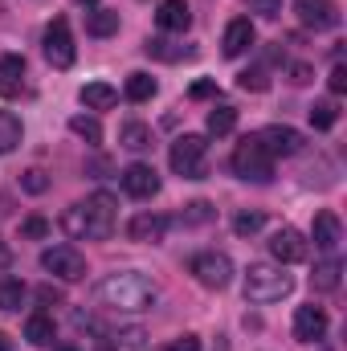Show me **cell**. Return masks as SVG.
Returning <instances> with one entry per match:
<instances>
[{
	"mask_svg": "<svg viewBox=\"0 0 347 351\" xmlns=\"http://www.w3.org/2000/svg\"><path fill=\"white\" fill-rule=\"evenodd\" d=\"M8 262H12V254H8V245H4V237H0V269H4Z\"/></svg>",
	"mask_w": 347,
	"mask_h": 351,
	"instance_id": "42",
	"label": "cell"
},
{
	"mask_svg": "<svg viewBox=\"0 0 347 351\" xmlns=\"http://www.w3.org/2000/svg\"><path fill=\"white\" fill-rule=\"evenodd\" d=\"M335 123H339V102L335 98H323V102L311 106V127L315 131H331Z\"/></svg>",
	"mask_w": 347,
	"mask_h": 351,
	"instance_id": "26",
	"label": "cell"
},
{
	"mask_svg": "<svg viewBox=\"0 0 347 351\" xmlns=\"http://www.w3.org/2000/svg\"><path fill=\"white\" fill-rule=\"evenodd\" d=\"M45 233H49V221H45V217H29V221L21 225V237H29V241H41Z\"/></svg>",
	"mask_w": 347,
	"mask_h": 351,
	"instance_id": "35",
	"label": "cell"
},
{
	"mask_svg": "<svg viewBox=\"0 0 347 351\" xmlns=\"http://www.w3.org/2000/svg\"><path fill=\"white\" fill-rule=\"evenodd\" d=\"M70 131H74L78 139H86V143H102V127H98V119H90V114H74V119H70Z\"/></svg>",
	"mask_w": 347,
	"mask_h": 351,
	"instance_id": "30",
	"label": "cell"
},
{
	"mask_svg": "<svg viewBox=\"0 0 347 351\" xmlns=\"http://www.w3.org/2000/svg\"><path fill=\"white\" fill-rule=\"evenodd\" d=\"M21 139H25V127H21V119H16L12 110H0V156L16 152V147H21Z\"/></svg>",
	"mask_w": 347,
	"mask_h": 351,
	"instance_id": "20",
	"label": "cell"
},
{
	"mask_svg": "<svg viewBox=\"0 0 347 351\" xmlns=\"http://www.w3.org/2000/svg\"><path fill=\"white\" fill-rule=\"evenodd\" d=\"M21 90H25V58L21 53H4L0 58V94L16 98Z\"/></svg>",
	"mask_w": 347,
	"mask_h": 351,
	"instance_id": "17",
	"label": "cell"
},
{
	"mask_svg": "<svg viewBox=\"0 0 347 351\" xmlns=\"http://www.w3.org/2000/svg\"><path fill=\"white\" fill-rule=\"evenodd\" d=\"M86 33L90 37H110V33H119V12H115V8H94V12H86Z\"/></svg>",
	"mask_w": 347,
	"mask_h": 351,
	"instance_id": "22",
	"label": "cell"
},
{
	"mask_svg": "<svg viewBox=\"0 0 347 351\" xmlns=\"http://www.w3.org/2000/svg\"><path fill=\"white\" fill-rule=\"evenodd\" d=\"M327 335V311L323 306H298L294 311V339L298 343H319Z\"/></svg>",
	"mask_w": 347,
	"mask_h": 351,
	"instance_id": "12",
	"label": "cell"
},
{
	"mask_svg": "<svg viewBox=\"0 0 347 351\" xmlns=\"http://www.w3.org/2000/svg\"><path fill=\"white\" fill-rule=\"evenodd\" d=\"M270 258L278 265H294L307 258V237L298 233V229H290V225H282L274 237H270Z\"/></svg>",
	"mask_w": 347,
	"mask_h": 351,
	"instance_id": "10",
	"label": "cell"
},
{
	"mask_svg": "<svg viewBox=\"0 0 347 351\" xmlns=\"http://www.w3.org/2000/svg\"><path fill=\"white\" fill-rule=\"evenodd\" d=\"M78 4H98V0H78Z\"/></svg>",
	"mask_w": 347,
	"mask_h": 351,
	"instance_id": "45",
	"label": "cell"
},
{
	"mask_svg": "<svg viewBox=\"0 0 347 351\" xmlns=\"http://www.w3.org/2000/svg\"><path fill=\"white\" fill-rule=\"evenodd\" d=\"M123 192L135 196V200H152V196L160 192V172H156L152 164H131V168L123 172Z\"/></svg>",
	"mask_w": 347,
	"mask_h": 351,
	"instance_id": "13",
	"label": "cell"
},
{
	"mask_svg": "<svg viewBox=\"0 0 347 351\" xmlns=\"http://www.w3.org/2000/svg\"><path fill=\"white\" fill-rule=\"evenodd\" d=\"M25 282L21 278H0V311H21V302H25Z\"/></svg>",
	"mask_w": 347,
	"mask_h": 351,
	"instance_id": "28",
	"label": "cell"
},
{
	"mask_svg": "<svg viewBox=\"0 0 347 351\" xmlns=\"http://www.w3.org/2000/svg\"><path fill=\"white\" fill-rule=\"evenodd\" d=\"M233 172L241 176V180H254V184H270L274 180V156L265 152V143H261L258 135H246L237 147H233Z\"/></svg>",
	"mask_w": 347,
	"mask_h": 351,
	"instance_id": "4",
	"label": "cell"
},
{
	"mask_svg": "<svg viewBox=\"0 0 347 351\" xmlns=\"http://www.w3.org/2000/svg\"><path fill=\"white\" fill-rule=\"evenodd\" d=\"M294 12H298V21H302L307 29H315V33H327V29L339 25V4H335V0H294Z\"/></svg>",
	"mask_w": 347,
	"mask_h": 351,
	"instance_id": "9",
	"label": "cell"
},
{
	"mask_svg": "<svg viewBox=\"0 0 347 351\" xmlns=\"http://www.w3.org/2000/svg\"><path fill=\"white\" fill-rule=\"evenodd\" d=\"M41 269H49L62 282H82L86 278V258L74 245H53V250L41 254Z\"/></svg>",
	"mask_w": 347,
	"mask_h": 351,
	"instance_id": "8",
	"label": "cell"
},
{
	"mask_svg": "<svg viewBox=\"0 0 347 351\" xmlns=\"http://www.w3.org/2000/svg\"><path fill=\"white\" fill-rule=\"evenodd\" d=\"M204 127H208V135L221 139V135H229V131L237 127V110H233V106H213L208 119H204Z\"/></svg>",
	"mask_w": 347,
	"mask_h": 351,
	"instance_id": "27",
	"label": "cell"
},
{
	"mask_svg": "<svg viewBox=\"0 0 347 351\" xmlns=\"http://www.w3.org/2000/svg\"><path fill=\"white\" fill-rule=\"evenodd\" d=\"M45 62L53 66V70H70L74 66V58H78V49H74V33H70V21L66 16H58L49 29H45Z\"/></svg>",
	"mask_w": 347,
	"mask_h": 351,
	"instance_id": "6",
	"label": "cell"
},
{
	"mask_svg": "<svg viewBox=\"0 0 347 351\" xmlns=\"http://www.w3.org/2000/svg\"><path fill=\"white\" fill-rule=\"evenodd\" d=\"M37 302L41 306H58L62 302V290L58 286H37Z\"/></svg>",
	"mask_w": 347,
	"mask_h": 351,
	"instance_id": "38",
	"label": "cell"
},
{
	"mask_svg": "<svg viewBox=\"0 0 347 351\" xmlns=\"http://www.w3.org/2000/svg\"><path fill=\"white\" fill-rule=\"evenodd\" d=\"M21 188H25V192H33V196H37V192H45V188H49V176L41 172V168H29V172L21 176Z\"/></svg>",
	"mask_w": 347,
	"mask_h": 351,
	"instance_id": "34",
	"label": "cell"
},
{
	"mask_svg": "<svg viewBox=\"0 0 347 351\" xmlns=\"http://www.w3.org/2000/svg\"><path fill=\"white\" fill-rule=\"evenodd\" d=\"M254 41H258V33H254L250 16H237V21H229V29H225V41H221V49H225V58H241L246 49H254Z\"/></svg>",
	"mask_w": 347,
	"mask_h": 351,
	"instance_id": "16",
	"label": "cell"
},
{
	"mask_svg": "<svg viewBox=\"0 0 347 351\" xmlns=\"http://www.w3.org/2000/svg\"><path fill=\"white\" fill-rule=\"evenodd\" d=\"M192 278L200 282V286H208V290H225L229 282H233V262L225 258V254H217V250H208V254H196L192 262Z\"/></svg>",
	"mask_w": 347,
	"mask_h": 351,
	"instance_id": "7",
	"label": "cell"
},
{
	"mask_svg": "<svg viewBox=\"0 0 347 351\" xmlns=\"http://www.w3.org/2000/svg\"><path fill=\"white\" fill-rule=\"evenodd\" d=\"M339 274H344L339 258H327V262L315 265V274H311V286H315V290H323V294H331V290H339Z\"/></svg>",
	"mask_w": 347,
	"mask_h": 351,
	"instance_id": "21",
	"label": "cell"
},
{
	"mask_svg": "<svg viewBox=\"0 0 347 351\" xmlns=\"http://www.w3.org/2000/svg\"><path fill=\"white\" fill-rule=\"evenodd\" d=\"M53 351H78V348H74V343H58Z\"/></svg>",
	"mask_w": 347,
	"mask_h": 351,
	"instance_id": "44",
	"label": "cell"
},
{
	"mask_svg": "<svg viewBox=\"0 0 347 351\" xmlns=\"http://www.w3.org/2000/svg\"><path fill=\"white\" fill-rule=\"evenodd\" d=\"M115 225H119V200L110 192H94L62 213V229L74 241H106Z\"/></svg>",
	"mask_w": 347,
	"mask_h": 351,
	"instance_id": "1",
	"label": "cell"
},
{
	"mask_svg": "<svg viewBox=\"0 0 347 351\" xmlns=\"http://www.w3.org/2000/svg\"><path fill=\"white\" fill-rule=\"evenodd\" d=\"M180 221H184V225H204V221H213V204H208V200H192V204L180 213Z\"/></svg>",
	"mask_w": 347,
	"mask_h": 351,
	"instance_id": "32",
	"label": "cell"
},
{
	"mask_svg": "<svg viewBox=\"0 0 347 351\" xmlns=\"http://www.w3.org/2000/svg\"><path fill=\"white\" fill-rule=\"evenodd\" d=\"M261 143H265V152L278 160V156H298L302 147H307V139H302V131H294V127H282V123H274V127H265L258 135Z\"/></svg>",
	"mask_w": 347,
	"mask_h": 351,
	"instance_id": "11",
	"label": "cell"
},
{
	"mask_svg": "<svg viewBox=\"0 0 347 351\" xmlns=\"http://www.w3.org/2000/svg\"><path fill=\"white\" fill-rule=\"evenodd\" d=\"M164 351H200V339H196V335H176Z\"/></svg>",
	"mask_w": 347,
	"mask_h": 351,
	"instance_id": "37",
	"label": "cell"
},
{
	"mask_svg": "<svg viewBox=\"0 0 347 351\" xmlns=\"http://www.w3.org/2000/svg\"><path fill=\"white\" fill-rule=\"evenodd\" d=\"M237 86L261 94V90H270V78H265V70H241V74H237Z\"/></svg>",
	"mask_w": 347,
	"mask_h": 351,
	"instance_id": "33",
	"label": "cell"
},
{
	"mask_svg": "<svg viewBox=\"0 0 347 351\" xmlns=\"http://www.w3.org/2000/svg\"><path fill=\"white\" fill-rule=\"evenodd\" d=\"M261 225H265V213H250L246 208V213L233 217V233L237 237H254V233H261Z\"/></svg>",
	"mask_w": 347,
	"mask_h": 351,
	"instance_id": "31",
	"label": "cell"
},
{
	"mask_svg": "<svg viewBox=\"0 0 347 351\" xmlns=\"http://www.w3.org/2000/svg\"><path fill=\"white\" fill-rule=\"evenodd\" d=\"M168 164L184 180H204L208 176V139L204 135H180L168 152Z\"/></svg>",
	"mask_w": 347,
	"mask_h": 351,
	"instance_id": "5",
	"label": "cell"
},
{
	"mask_svg": "<svg viewBox=\"0 0 347 351\" xmlns=\"http://www.w3.org/2000/svg\"><path fill=\"white\" fill-rule=\"evenodd\" d=\"M290 290H294V278H290L282 265L254 262L246 269V298H250V302H282Z\"/></svg>",
	"mask_w": 347,
	"mask_h": 351,
	"instance_id": "3",
	"label": "cell"
},
{
	"mask_svg": "<svg viewBox=\"0 0 347 351\" xmlns=\"http://www.w3.org/2000/svg\"><path fill=\"white\" fill-rule=\"evenodd\" d=\"M164 233H168V217L164 213H135L131 225H127V237L131 241H143V245L164 241Z\"/></svg>",
	"mask_w": 347,
	"mask_h": 351,
	"instance_id": "14",
	"label": "cell"
},
{
	"mask_svg": "<svg viewBox=\"0 0 347 351\" xmlns=\"http://www.w3.org/2000/svg\"><path fill=\"white\" fill-rule=\"evenodd\" d=\"M123 147H127V152H143V147H152V131H147L143 123H127V127H123Z\"/></svg>",
	"mask_w": 347,
	"mask_h": 351,
	"instance_id": "29",
	"label": "cell"
},
{
	"mask_svg": "<svg viewBox=\"0 0 347 351\" xmlns=\"http://www.w3.org/2000/svg\"><path fill=\"white\" fill-rule=\"evenodd\" d=\"M344 90H347V66L335 62V70H331V94H344Z\"/></svg>",
	"mask_w": 347,
	"mask_h": 351,
	"instance_id": "39",
	"label": "cell"
},
{
	"mask_svg": "<svg viewBox=\"0 0 347 351\" xmlns=\"http://www.w3.org/2000/svg\"><path fill=\"white\" fill-rule=\"evenodd\" d=\"M217 94V82H196L192 86V98H213Z\"/></svg>",
	"mask_w": 347,
	"mask_h": 351,
	"instance_id": "41",
	"label": "cell"
},
{
	"mask_svg": "<svg viewBox=\"0 0 347 351\" xmlns=\"http://www.w3.org/2000/svg\"><path fill=\"white\" fill-rule=\"evenodd\" d=\"M290 82H294V86H307V82H311V66H302V62L290 66Z\"/></svg>",
	"mask_w": 347,
	"mask_h": 351,
	"instance_id": "40",
	"label": "cell"
},
{
	"mask_svg": "<svg viewBox=\"0 0 347 351\" xmlns=\"http://www.w3.org/2000/svg\"><path fill=\"white\" fill-rule=\"evenodd\" d=\"M156 90H160V86H156V78L139 70V74H131V78H127L123 94H127L131 102H152V98H156Z\"/></svg>",
	"mask_w": 347,
	"mask_h": 351,
	"instance_id": "24",
	"label": "cell"
},
{
	"mask_svg": "<svg viewBox=\"0 0 347 351\" xmlns=\"http://www.w3.org/2000/svg\"><path fill=\"white\" fill-rule=\"evenodd\" d=\"M152 58H160V62H180V58H192V49L188 45H176V41H164V37H147V45H143Z\"/></svg>",
	"mask_w": 347,
	"mask_h": 351,
	"instance_id": "25",
	"label": "cell"
},
{
	"mask_svg": "<svg viewBox=\"0 0 347 351\" xmlns=\"http://www.w3.org/2000/svg\"><path fill=\"white\" fill-rule=\"evenodd\" d=\"M25 339H29L33 348H49V343H53V319H49V315H29Z\"/></svg>",
	"mask_w": 347,
	"mask_h": 351,
	"instance_id": "23",
	"label": "cell"
},
{
	"mask_svg": "<svg viewBox=\"0 0 347 351\" xmlns=\"http://www.w3.org/2000/svg\"><path fill=\"white\" fill-rule=\"evenodd\" d=\"M311 237H315V250H323V254H335V250H339V241H344V225H339V217H335L331 208L315 213Z\"/></svg>",
	"mask_w": 347,
	"mask_h": 351,
	"instance_id": "15",
	"label": "cell"
},
{
	"mask_svg": "<svg viewBox=\"0 0 347 351\" xmlns=\"http://www.w3.org/2000/svg\"><path fill=\"white\" fill-rule=\"evenodd\" d=\"M78 98H82V106H86V110H110V106L119 102V90L106 86V82H86Z\"/></svg>",
	"mask_w": 347,
	"mask_h": 351,
	"instance_id": "19",
	"label": "cell"
},
{
	"mask_svg": "<svg viewBox=\"0 0 347 351\" xmlns=\"http://www.w3.org/2000/svg\"><path fill=\"white\" fill-rule=\"evenodd\" d=\"M0 351H12V339H8L4 331H0Z\"/></svg>",
	"mask_w": 347,
	"mask_h": 351,
	"instance_id": "43",
	"label": "cell"
},
{
	"mask_svg": "<svg viewBox=\"0 0 347 351\" xmlns=\"http://www.w3.org/2000/svg\"><path fill=\"white\" fill-rule=\"evenodd\" d=\"M156 25H160L164 33H184V29L192 25V8H188V0H164L160 12H156Z\"/></svg>",
	"mask_w": 347,
	"mask_h": 351,
	"instance_id": "18",
	"label": "cell"
},
{
	"mask_svg": "<svg viewBox=\"0 0 347 351\" xmlns=\"http://www.w3.org/2000/svg\"><path fill=\"white\" fill-rule=\"evenodd\" d=\"M250 4V12H258L265 21H274V16H282V0H246Z\"/></svg>",
	"mask_w": 347,
	"mask_h": 351,
	"instance_id": "36",
	"label": "cell"
},
{
	"mask_svg": "<svg viewBox=\"0 0 347 351\" xmlns=\"http://www.w3.org/2000/svg\"><path fill=\"white\" fill-rule=\"evenodd\" d=\"M94 294H98L102 306H110L119 315H139V311H152L156 306L160 286L147 274H139V269H119V274H106Z\"/></svg>",
	"mask_w": 347,
	"mask_h": 351,
	"instance_id": "2",
	"label": "cell"
}]
</instances>
